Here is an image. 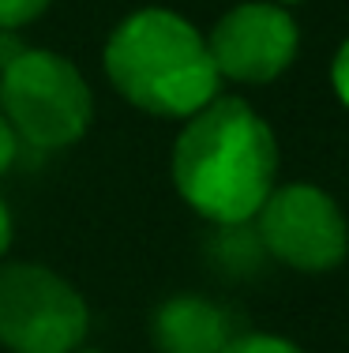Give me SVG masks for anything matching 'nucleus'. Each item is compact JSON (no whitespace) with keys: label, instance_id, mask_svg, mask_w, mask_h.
<instances>
[{"label":"nucleus","instance_id":"obj_1","mask_svg":"<svg viewBox=\"0 0 349 353\" xmlns=\"http://www.w3.org/2000/svg\"><path fill=\"white\" fill-rule=\"evenodd\" d=\"M278 136L244 98L218 94L180 121L169 173L173 188L211 225L252 222L278 184Z\"/></svg>","mask_w":349,"mask_h":353},{"label":"nucleus","instance_id":"obj_2","mask_svg":"<svg viewBox=\"0 0 349 353\" xmlns=\"http://www.w3.org/2000/svg\"><path fill=\"white\" fill-rule=\"evenodd\" d=\"M105 79L128 105L162 121H188L222 94L203 30L173 8H139L105 38Z\"/></svg>","mask_w":349,"mask_h":353},{"label":"nucleus","instance_id":"obj_3","mask_svg":"<svg viewBox=\"0 0 349 353\" xmlns=\"http://www.w3.org/2000/svg\"><path fill=\"white\" fill-rule=\"evenodd\" d=\"M0 113L19 147L53 154L87 139L94 124V90L76 61L56 49L27 46L0 72Z\"/></svg>","mask_w":349,"mask_h":353},{"label":"nucleus","instance_id":"obj_4","mask_svg":"<svg viewBox=\"0 0 349 353\" xmlns=\"http://www.w3.org/2000/svg\"><path fill=\"white\" fill-rule=\"evenodd\" d=\"M90 308L53 267L34 259L0 263V350L72 353L87 342Z\"/></svg>","mask_w":349,"mask_h":353},{"label":"nucleus","instance_id":"obj_5","mask_svg":"<svg viewBox=\"0 0 349 353\" xmlns=\"http://www.w3.org/2000/svg\"><path fill=\"white\" fill-rule=\"evenodd\" d=\"M267 259L301 274H330L349 256V218L335 196L319 184H274L252 218Z\"/></svg>","mask_w":349,"mask_h":353},{"label":"nucleus","instance_id":"obj_6","mask_svg":"<svg viewBox=\"0 0 349 353\" xmlns=\"http://www.w3.org/2000/svg\"><path fill=\"white\" fill-rule=\"evenodd\" d=\"M203 38L218 79L240 83V87H267L293 68L301 53V27L293 12L274 0L233 4L214 19Z\"/></svg>","mask_w":349,"mask_h":353},{"label":"nucleus","instance_id":"obj_7","mask_svg":"<svg viewBox=\"0 0 349 353\" xmlns=\"http://www.w3.org/2000/svg\"><path fill=\"white\" fill-rule=\"evenodd\" d=\"M237 334L226 305L207 293H173L151 316V342L158 353H222Z\"/></svg>","mask_w":349,"mask_h":353},{"label":"nucleus","instance_id":"obj_8","mask_svg":"<svg viewBox=\"0 0 349 353\" xmlns=\"http://www.w3.org/2000/svg\"><path fill=\"white\" fill-rule=\"evenodd\" d=\"M207 256H211V263L218 267L222 274H229V279H248V274L260 271L267 252H263L260 237H255L252 222H240V225H214Z\"/></svg>","mask_w":349,"mask_h":353},{"label":"nucleus","instance_id":"obj_9","mask_svg":"<svg viewBox=\"0 0 349 353\" xmlns=\"http://www.w3.org/2000/svg\"><path fill=\"white\" fill-rule=\"evenodd\" d=\"M222 353H308L304 346H297L286 334H271V331H240L229 339V346Z\"/></svg>","mask_w":349,"mask_h":353},{"label":"nucleus","instance_id":"obj_10","mask_svg":"<svg viewBox=\"0 0 349 353\" xmlns=\"http://www.w3.org/2000/svg\"><path fill=\"white\" fill-rule=\"evenodd\" d=\"M53 0H0V27L8 30H23L27 23L41 19L49 12Z\"/></svg>","mask_w":349,"mask_h":353},{"label":"nucleus","instance_id":"obj_11","mask_svg":"<svg viewBox=\"0 0 349 353\" xmlns=\"http://www.w3.org/2000/svg\"><path fill=\"white\" fill-rule=\"evenodd\" d=\"M330 87H335L338 102L349 109V38L338 46L335 61H330Z\"/></svg>","mask_w":349,"mask_h":353},{"label":"nucleus","instance_id":"obj_12","mask_svg":"<svg viewBox=\"0 0 349 353\" xmlns=\"http://www.w3.org/2000/svg\"><path fill=\"white\" fill-rule=\"evenodd\" d=\"M19 139H15V132H12V124H8V117L0 113V176H4L8 170L15 165V158H19Z\"/></svg>","mask_w":349,"mask_h":353},{"label":"nucleus","instance_id":"obj_13","mask_svg":"<svg viewBox=\"0 0 349 353\" xmlns=\"http://www.w3.org/2000/svg\"><path fill=\"white\" fill-rule=\"evenodd\" d=\"M27 49V41H23L19 30H8V27H0V72L8 68V64L15 61V57Z\"/></svg>","mask_w":349,"mask_h":353},{"label":"nucleus","instance_id":"obj_14","mask_svg":"<svg viewBox=\"0 0 349 353\" xmlns=\"http://www.w3.org/2000/svg\"><path fill=\"white\" fill-rule=\"evenodd\" d=\"M12 233H15L12 211H8V203L0 199V263L8 259V248H12Z\"/></svg>","mask_w":349,"mask_h":353},{"label":"nucleus","instance_id":"obj_15","mask_svg":"<svg viewBox=\"0 0 349 353\" xmlns=\"http://www.w3.org/2000/svg\"><path fill=\"white\" fill-rule=\"evenodd\" d=\"M72 353H105V350H94V346H79V350H72Z\"/></svg>","mask_w":349,"mask_h":353},{"label":"nucleus","instance_id":"obj_16","mask_svg":"<svg viewBox=\"0 0 349 353\" xmlns=\"http://www.w3.org/2000/svg\"><path fill=\"white\" fill-rule=\"evenodd\" d=\"M274 4H282V8H293V4H301V0H274Z\"/></svg>","mask_w":349,"mask_h":353}]
</instances>
